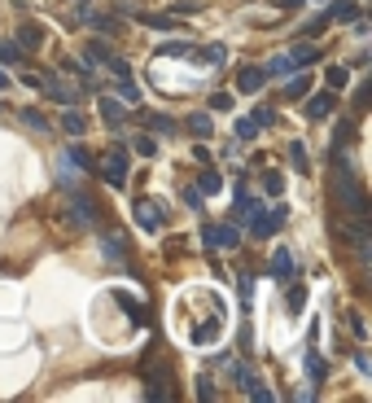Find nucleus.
Masks as SVG:
<instances>
[{
    "instance_id": "29",
    "label": "nucleus",
    "mask_w": 372,
    "mask_h": 403,
    "mask_svg": "<svg viewBox=\"0 0 372 403\" xmlns=\"http://www.w3.org/2000/svg\"><path fill=\"white\" fill-rule=\"evenodd\" d=\"M263 193H267V197H281V193H285V175H281V171H267V175H263Z\"/></svg>"
},
{
    "instance_id": "35",
    "label": "nucleus",
    "mask_w": 372,
    "mask_h": 403,
    "mask_svg": "<svg viewBox=\"0 0 372 403\" xmlns=\"http://www.w3.org/2000/svg\"><path fill=\"white\" fill-rule=\"evenodd\" d=\"M22 123H27L31 132H49V118H44L40 110H22Z\"/></svg>"
},
{
    "instance_id": "9",
    "label": "nucleus",
    "mask_w": 372,
    "mask_h": 403,
    "mask_svg": "<svg viewBox=\"0 0 372 403\" xmlns=\"http://www.w3.org/2000/svg\"><path fill=\"white\" fill-rule=\"evenodd\" d=\"M114 303H118V307H123V312L131 316V325H140V329L149 325V307H145V303H136L127 290H114Z\"/></svg>"
},
{
    "instance_id": "3",
    "label": "nucleus",
    "mask_w": 372,
    "mask_h": 403,
    "mask_svg": "<svg viewBox=\"0 0 372 403\" xmlns=\"http://www.w3.org/2000/svg\"><path fill=\"white\" fill-rule=\"evenodd\" d=\"M97 171H101V180L110 184V188H127L131 162H127V145H123V140H118V145L105 153V158H97Z\"/></svg>"
},
{
    "instance_id": "25",
    "label": "nucleus",
    "mask_w": 372,
    "mask_h": 403,
    "mask_svg": "<svg viewBox=\"0 0 372 403\" xmlns=\"http://www.w3.org/2000/svg\"><path fill=\"white\" fill-rule=\"evenodd\" d=\"M66 158L75 162V167H83V171H97V158H92V153L83 149V145H70V153H66Z\"/></svg>"
},
{
    "instance_id": "33",
    "label": "nucleus",
    "mask_w": 372,
    "mask_h": 403,
    "mask_svg": "<svg viewBox=\"0 0 372 403\" xmlns=\"http://www.w3.org/2000/svg\"><path fill=\"white\" fill-rule=\"evenodd\" d=\"M289 162H294V171L307 175V145L303 140H289Z\"/></svg>"
},
{
    "instance_id": "20",
    "label": "nucleus",
    "mask_w": 372,
    "mask_h": 403,
    "mask_svg": "<svg viewBox=\"0 0 372 403\" xmlns=\"http://www.w3.org/2000/svg\"><path fill=\"white\" fill-rule=\"evenodd\" d=\"M355 140V118H338V132H333V145H329V153H342L346 145Z\"/></svg>"
},
{
    "instance_id": "23",
    "label": "nucleus",
    "mask_w": 372,
    "mask_h": 403,
    "mask_svg": "<svg viewBox=\"0 0 372 403\" xmlns=\"http://www.w3.org/2000/svg\"><path fill=\"white\" fill-rule=\"evenodd\" d=\"M324 84H329L333 92L346 88V84H351V70H346V66H329V70H324Z\"/></svg>"
},
{
    "instance_id": "37",
    "label": "nucleus",
    "mask_w": 372,
    "mask_h": 403,
    "mask_svg": "<svg viewBox=\"0 0 372 403\" xmlns=\"http://www.w3.org/2000/svg\"><path fill=\"white\" fill-rule=\"evenodd\" d=\"M307 92H311V79H307V75H303V79L289 75V84H285V97H307Z\"/></svg>"
},
{
    "instance_id": "15",
    "label": "nucleus",
    "mask_w": 372,
    "mask_h": 403,
    "mask_svg": "<svg viewBox=\"0 0 372 403\" xmlns=\"http://www.w3.org/2000/svg\"><path fill=\"white\" fill-rule=\"evenodd\" d=\"M101 118L110 127H123V118H127V105L118 101V97H101Z\"/></svg>"
},
{
    "instance_id": "36",
    "label": "nucleus",
    "mask_w": 372,
    "mask_h": 403,
    "mask_svg": "<svg viewBox=\"0 0 372 403\" xmlns=\"http://www.w3.org/2000/svg\"><path fill=\"white\" fill-rule=\"evenodd\" d=\"M303 303H307V285H294V290H289V298H285L289 316H298V312H303Z\"/></svg>"
},
{
    "instance_id": "31",
    "label": "nucleus",
    "mask_w": 372,
    "mask_h": 403,
    "mask_svg": "<svg viewBox=\"0 0 372 403\" xmlns=\"http://www.w3.org/2000/svg\"><path fill=\"white\" fill-rule=\"evenodd\" d=\"M219 320H210V325H201V329H193V342H197V347H206V342H215V338H219Z\"/></svg>"
},
{
    "instance_id": "11",
    "label": "nucleus",
    "mask_w": 372,
    "mask_h": 403,
    "mask_svg": "<svg viewBox=\"0 0 372 403\" xmlns=\"http://www.w3.org/2000/svg\"><path fill=\"white\" fill-rule=\"evenodd\" d=\"M263 84H267V70L263 66H241V75H237V88L241 92H259Z\"/></svg>"
},
{
    "instance_id": "2",
    "label": "nucleus",
    "mask_w": 372,
    "mask_h": 403,
    "mask_svg": "<svg viewBox=\"0 0 372 403\" xmlns=\"http://www.w3.org/2000/svg\"><path fill=\"white\" fill-rule=\"evenodd\" d=\"M245 219H250V232H254V237H276L285 228V219H289V206H285L281 197H276L272 206H259V202H254Z\"/></svg>"
},
{
    "instance_id": "39",
    "label": "nucleus",
    "mask_w": 372,
    "mask_h": 403,
    "mask_svg": "<svg viewBox=\"0 0 372 403\" xmlns=\"http://www.w3.org/2000/svg\"><path fill=\"white\" fill-rule=\"evenodd\" d=\"M197 9H201L197 0H175V5H171V18H193Z\"/></svg>"
},
{
    "instance_id": "6",
    "label": "nucleus",
    "mask_w": 372,
    "mask_h": 403,
    "mask_svg": "<svg viewBox=\"0 0 372 403\" xmlns=\"http://www.w3.org/2000/svg\"><path fill=\"white\" fill-rule=\"evenodd\" d=\"M136 224L145 232H162V224H166V202H136Z\"/></svg>"
},
{
    "instance_id": "43",
    "label": "nucleus",
    "mask_w": 372,
    "mask_h": 403,
    "mask_svg": "<svg viewBox=\"0 0 372 403\" xmlns=\"http://www.w3.org/2000/svg\"><path fill=\"white\" fill-rule=\"evenodd\" d=\"M210 110H215V114H228V110H232V97H228V92H215V97H210Z\"/></svg>"
},
{
    "instance_id": "47",
    "label": "nucleus",
    "mask_w": 372,
    "mask_h": 403,
    "mask_svg": "<svg viewBox=\"0 0 372 403\" xmlns=\"http://www.w3.org/2000/svg\"><path fill=\"white\" fill-rule=\"evenodd\" d=\"M355 355V364H359V373H372V364H368V355L364 351H351Z\"/></svg>"
},
{
    "instance_id": "41",
    "label": "nucleus",
    "mask_w": 372,
    "mask_h": 403,
    "mask_svg": "<svg viewBox=\"0 0 372 403\" xmlns=\"http://www.w3.org/2000/svg\"><path fill=\"white\" fill-rule=\"evenodd\" d=\"M254 136H259V127L250 123V118H237V140L245 145V140H254Z\"/></svg>"
},
{
    "instance_id": "16",
    "label": "nucleus",
    "mask_w": 372,
    "mask_h": 403,
    "mask_svg": "<svg viewBox=\"0 0 372 403\" xmlns=\"http://www.w3.org/2000/svg\"><path fill=\"white\" fill-rule=\"evenodd\" d=\"M131 18H136L140 27H149V31H175V27H179V22H175L171 14H140V9H136Z\"/></svg>"
},
{
    "instance_id": "28",
    "label": "nucleus",
    "mask_w": 372,
    "mask_h": 403,
    "mask_svg": "<svg viewBox=\"0 0 372 403\" xmlns=\"http://www.w3.org/2000/svg\"><path fill=\"white\" fill-rule=\"evenodd\" d=\"M131 149H136L140 158H158V140L153 136H131Z\"/></svg>"
},
{
    "instance_id": "22",
    "label": "nucleus",
    "mask_w": 372,
    "mask_h": 403,
    "mask_svg": "<svg viewBox=\"0 0 372 403\" xmlns=\"http://www.w3.org/2000/svg\"><path fill=\"white\" fill-rule=\"evenodd\" d=\"M188 132H193V136H201V140H210V132H215L210 114H188Z\"/></svg>"
},
{
    "instance_id": "30",
    "label": "nucleus",
    "mask_w": 372,
    "mask_h": 403,
    "mask_svg": "<svg viewBox=\"0 0 372 403\" xmlns=\"http://www.w3.org/2000/svg\"><path fill=\"white\" fill-rule=\"evenodd\" d=\"M289 57H294L298 66H311V62H320V49H316V44H298Z\"/></svg>"
},
{
    "instance_id": "34",
    "label": "nucleus",
    "mask_w": 372,
    "mask_h": 403,
    "mask_svg": "<svg viewBox=\"0 0 372 403\" xmlns=\"http://www.w3.org/2000/svg\"><path fill=\"white\" fill-rule=\"evenodd\" d=\"M368 101H372V84L364 79V84L355 88V101H351V110H355V114H364V110H368Z\"/></svg>"
},
{
    "instance_id": "24",
    "label": "nucleus",
    "mask_w": 372,
    "mask_h": 403,
    "mask_svg": "<svg viewBox=\"0 0 372 403\" xmlns=\"http://www.w3.org/2000/svg\"><path fill=\"white\" fill-rule=\"evenodd\" d=\"M188 53H193V44H188V40H166L153 57H188Z\"/></svg>"
},
{
    "instance_id": "45",
    "label": "nucleus",
    "mask_w": 372,
    "mask_h": 403,
    "mask_svg": "<svg viewBox=\"0 0 372 403\" xmlns=\"http://www.w3.org/2000/svg\"><path fill=\"white\" fill-rule=\"evenodd\" d=\"M105 66H110V75H114V79H127V75H131V66L123 62V57H110Z\"/></svg>"
},
{
    "instance_id": "18",
    "label": "nucleus",
    "mask_w": 372,
    "mask_h": 403,
    "mask_svg": "<svg viewBox=\"0 0 372 403\" xmlns=\"http://www.w3.org/2000/svg\"><path fill=\"white\" fill-rule=\"evenodd\" d=\"M110 57H114V49L105 40H88V49H83V62H88V66H105Z\"/></svg>"
},
{
    "instance_id": "32",
    "label": "nucleus",
    "mask_w": 372,
    "mask_h": 403,
    "mask_svg": "<svg viewBox=\"0 0 372 403\" xmlns=\"http://www.w3.org/2000/svg\"><path fill=\"white\" fill-rule=\"evenodd\" d=\"M118 101H127V105H140V88L131 84V75H127V79H118Z\"/></svg>"
},
{
    "instance_id": "1",
    "label": "nucleus",
    "mask_w": 372,
    "mask_h": 403,
    "mask_svg": "<svg viewBox=\"0 0 372 403\" xmlns=\"http://www.w3.org/2000/svg\"><path fill=\"white\" fill-rule=\"evenodd\" d=\"M333 193H338V206L351 219H368V193H364V180L355 175L351 162L333 158Z\"/></svg>"
},
{
    "instance_id": "26",
    "label": "nucleus",
    "mask_w": 372,
    "mask_h": 403,
    "mask_svg": "<svg viewBox=\"0 0 372 403\" xmlns=\"http://www.w3.org/2000/svg\"><path fill=\"white\" fill-rule=\"evenodd\" d=\"M145 123L153 127V132H162V136H175V132H179L175 118H166V114H145Z\"/></svg>"
},
{
    "instance_id": "19",
    "label": "nucleus",
    "mask_w": 372,
    "mask_h": 403,
    "mask_svg": "<svg viewBox=\"0 0 372 403\" xmlns=\"http://www.w3.org/2000/svg\"><path fill=\"white\" fill-rule=\"evenodd\" d=\"M263 70H267V79H289L294 70H298V62H294L289 53H281V57H272V62L263 66Z\"/></svg>"
},
{
    "instance_id": "14",
    "label": "nucleus",
    "mask_w": 372,
    "mask_h": 403,
    "mask_svg": "<svg viewBox=\"0 0 372 403\" xmlns=\"http://www.w3.org/2000/svg\"><path fill=\"white\" fill-rule=\"evenodd\" d=\"M329 22H342V27H351V22L359 18V5L355 0H338V5H329V14H324Z\"/></svg>"
},
{
    "instance_id": "7",
    "label": "nucleus",
    "mask_w": 372,
    "mask_h": 403,
    "mask_svg": "<svg viewBox=\"0 0 372 403\" xmlns=\"http://www.w3.org/2000/svg\"><path fill=\"white\" fill-rule=\"evenodd\" d=\"M333 110H338V92H311V97H307V118H316V123H320V118H329Z\"/></svg>"
},
{
    "instance_id": "17",
    "label": "nucleus",
    "mask_w": 372,
    "mask_h": 403,
    "mask_svg": "<svg viewBox=\"0 0 372 403\" xmlns=\"http://www.w3.org/2000/svg\"><path fill=\"white\" fill-rule=\"evenodd\" d=\"M101 254L110 259V263H123V259H127V241H123V237H114V232H105L101 237Z\"/></svg>"
},
{
    "instance_id": "8",
    "label": "nucleus",
    "mask_w": 372,
    "mask_h": 403,
    "mask_svg": "<svg viewBox=\"0 0 372 403\" xmlns=\"http://www.w3.org/2000/svg\"><path fill=\"white\" fill-rule=\"evenodd\" d=\"M14 44H18L22 53H40V49H44V27H40V22H22Z\"/></svg>"
},
{
    "instance_id": "27",
    "label": "nucleus",
    "mask_w": 372,
    "mask_h": 403,
    "mask_svg": "<svg viewBox=\"0 0 372 403\" xmlns=\"http://www.w3.org/2000/svg\"><path fill=\"white\" fill-rule=\"evenodd\" d=\"M223 188V175L219 171H201L197 175V193H219Z\"/></svg>"
},
{
    "instance_id": "40",
    "label": "nucleus",
    "mask_w": 372,
    "mask_h": 403,
    "mask_svg": "<svg viewBox=\"0 0 372 403\" xmlns=\"http://www.w3.org/2000/svg\"><path fill=\"white\" fill-rule=\"evenodd\" d=\"M0 62L18 66V62H22V49H18V44H9V40H5V44H0Z\"/></svg>"
},
{
    "instance_id": "4",
    "label": "nucleus",
    "mask_w": 372,
    "mask_h": 403,
    "mask_svg": "<svg viewBox=\"0 0 372 403\" xmlns=\"http://www.w3.org/2000/svg\"><path fill=\"white\" fill-rule=\"evenodd\" d=\"M66 202H70V210H75V224H79V228H97V224H101V215H97L101 206H97L88 193H79L75 184H66Z\"/></svg>"
},
{
    "instance_id": "44",
    "label": "nucleus",
    "mask_w": 372,
    "mask_h": 403,
    "mask_svg": "<svg viewBox=\"0 0 372 403\" xmlns=\"http://www.w3.org/2000/svg\"><path fill=\"white\" fill-rule=\"evenodd\" d=\"M346 325H351V334H355L359 342L368 338V325H364V316H359V312H351V320H346Z\"/></svg>"
},
{
    "instance_id": "21",
    "label": "nucleus",
    "mask_w": 372,
    "mask_h": 403,
    "mask_svg": "<svg viewBox=\"0 0 372 403\" xmlns=\"http://www.w3.org/2000/svg\"><path fill=\"white\" fill-rule=\"evenodd\" d=\"M62 132L66 136H83V132H88V118H83L79 110H66L62 114Z\"/></svg>"
},
{
    "instance_id": "13",
    "label": "nucleus",
    "mask_w": 372,
    "mask_h": 403,
    "mask_svg": "<svg viewBox=\"0 0 372 403\" xmlns=\"http://www.w3.org/2000/svg\"><path fill=\"white\" fill-rule=\"evenodd\" d=\"M303 369H307V377H311L316 386H324V382H329V364H324L316 351H303Z\"/></svg>"
},
{
    "instance_id": "46",
    "label": "nucleus",
    "mask_w": 372,
    "mask_h": 403,
    "mask_svg": "<svg viewBox=\"0 0 372 403\" xmlns=\"http://www.w3.org/2000/svg\"><path fill=\"white\" fill-rule=\"evenodd\" d=\"M197 395L201 399H215V382H210V377H201V382H197Z\"/></svg>"
},
{
    "instance_id": "38",
    "label": "nucleus",
    "mask_w": 372,
    "mask_h": 403,
    "mask_svg": "<svg viewBox=\"0 0 372 403\" xmlns=\"http://www.w3.org/2000/svg\"><path fill=\"white\" fill-rule=\"evenodd\" d=\"M250 123H254V127H272V123H276V110H267V105H254Z\"/></svg>"
},
{
    "instance_id": "10",
    "label": "nucleus",
    "mask_w": 372,
    "mask_h": 403,
    "mask_svg": "<svg viewBox=\"0 0 372 403\" xmlns=\"http://www.w3.org/2000/svg\"><path fill=\"white\" fill-rule=\"evenodd\" d=\"M267 276H272V281H289V276H294V254L285 250V246L272 254V263H267Z\"/></svg>"
},
{
    "instance_id": "12",
    "label": "nucleus",
    "mask_w": 372,
    "mask_h": 403,
    "mask_svg": "<svg viewBox=\"0 0 372 403\" xmlns=\"http://www.w3.org/2000/svg\"><path fill=\"white\" fill-rule=\"evenodd\" d=\"M44 92H49V101H57V105H75V92H70L66 84H57V75L49 70V75H44V84H40Z\"/></svg>"
},
{
    "instance_id": "5",
    "label": "nucleus",
    "mask_w": 372,
    "mask_h": 403,
    "mask_svg": "<svg viewBox=\"0 0 372 403\" xmlns=\"http://www.w3.org/2000/svg\"><path fill=\"white\" fill-rule=\"evenodd\" d=\"M201 241H206V250H237V246H241V232H237L232 224H206V228H201Z\"/></svg>"
},
{
    "instance_id": "48",
    "label": "nucleus",
    "mask_w": 372,
    "mask_h": 403,
    "mask_svg": "<svg viewBox=\"0 0 372 403\" xmlns=\"http://www.w3.org/2000/svg\"><path fill=\"white\" fill-rule=\"evenodd\" d=\"M0 88H9V79H5V70H0Z\"/></svg>"
},
{
    "instance_id": "42",
    "label": "nucleus",
    "mask_w": 372,
    "mask_h": 403,
    "mask_svg": "<svg viewBox=\"0 0 372 403\" xmlns=\"http://www.w3.org/2000/svg\"><path fill=\"white\" fill-rule=\"evenodd\" d=\"M184 202H188V210H206V193H197V188H184Z\"/></svg>"
}]
</instances>
